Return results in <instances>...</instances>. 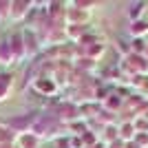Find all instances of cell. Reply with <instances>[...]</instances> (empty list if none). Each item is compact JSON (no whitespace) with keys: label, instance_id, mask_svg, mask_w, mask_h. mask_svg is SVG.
<instances>
[{"label":"cell","instance_id":"obj_4","mask_svg":"<svg viewBox=\"0 0 148 148\" xmlns=\"http://www.w3.org/2000/svg\"><path fill=\"white\" fill-rule=\"evenodd\" d=\"M29 7H31V2H11V7H9L11 20H22L29 13Z\"/></svg>","mask_w":148,"mask_h":148},{"label":"cell","instance_id":"obj_1","mask_svg":"<svg viewBox=\"0 0 148 148\" xmlns=\"http://www.w3.org/2000/svg\"><path fill=\"white\" fill-rule=\"evenodd\" d=\"M31 86H33V91L40 93V95H56L58 93V84H56L53 77H42V75H40V77L33 80Z\"/></svg>","mask_w":148,"mask_h":148},{"label":"cell","instance_id":"obj_17","mask_svg":"<svg viewBox=\"0 0 148 148\" xmlns=\"http://www.w3.org/2000/svg\"><path fill=\"white\" fill-rule=\"evenodd\" d=\"M0 18H2V16H0Z\"/></svg>","mask_w":148,"mask_h":148},{"label":"cell","instance_id":"obj_11","mask_svg":"<svg viewBox=\"0 0 148 148\" xmlns=\"http://www.w3.org/2000/svg\"><path fill=\"white\" fill-rule=\"evenodd\" d=\"M104 106H106V111H117L119 106H122V97L119 95H108V97H104Z\"/></svg>","mask_w":148,"mask_h":148},{"label":"cell","instance_id":"obj_16","mask_svg":"<svg viewBox=\"0 0 148 148\" xmlns=\"http://www.w3.org/2000/svg\"><path fill=\"white\" fill-rule=\"evenodd\" d=\"M91 148H106V144H104V142H97L95 146H91Z\"/></svg>","mask_w":148,"mask_h":148},{"label":"cell","instance_id":"obj_7","mask_svg":"<svg viewBox=\"0 0 148 148\" xmlns=\"http://www.w3.org/2000/svg\"><path fill=\"white\" fill-rule=\"evenodd\" d=\"M135 135H137V130H135V126H133V122H126V124H122V126H119V139H122L124 144L133 142V139H135Z\"/></svg>","mask_w":148,"mask_h":148},{"label":"cell","instance_id":"obj_3","mask_svg":"<svg viewBox=\"0 0 148 148\" xmlns=\"http://www.w3.org/2000/svg\"><path fill=\"white\" fill-rule=\"evenodd\" d=\"M22 40H25V51H27V56L33 58L38 51H40V42H38V38H36V31L25 29V31H22Z\"/></svg>","mask_w":148,"mask_h":148},{"label":"cell","instance_id":"obj_6","mask_svg":"<svg viewBox=\"0 0 148 148\" xmlns=\"http://www.w3.org/2000/svg\"><path fill=\"white\" fill-rule=\"evenodd\" d=\"M13 86V77L7 73H0V102H5L9 97V91Z\"/></svg>","mask_w":148,"mask_h":148},{"label":"cell","instance_id":"obj_13","mask_svg":"<svg viewBox=\"0 0 148 148\" xmlns=\"http://www.w3.org/2000/svg\"><path fill=\"white\" fill-rule=\"evenodd\" d=\"M102 51H104V44H99V42L86 44V58H88V60H93V58L102 56Z\"/></svg>","mask_w":148,"mask_h":148},{"label":"cell","instance_id":"obj_12","mask_svg":"<svg viewBox=\"0 0 148 148\" xmlns=\"http://www.w3.org/2000/svg\"><path fill=\"white\" fill-rule=\"evenodd\" d=\"M144 51H146V42H144V38H133V42H130V53H135V56H144Z\"/></svg>","mask_w":148,"mask_h":148},{"label":"cell","instance_id":"obj_8","mask_svg":"<svg viewBox=\"0 0 148 148\" xmlns=\"http://www.w3.org/2000/svg\"><path fill=\"white\" fill-rule=\"evenodd\" d=\"M0 64H13V58H11V44L9 40H0Z\"/></svg>","mask_w":148,"mask_h":148},{"label":"cell","instance_id":"obj_15","mask_svg":"<svg viewBox=\"0 0 148 148\" xmlns=\"http://www.w3.org/2000/svg\"><path fill=\"white\" fill-rule=\"evenodd\" d=\"M69 18H71V20H86L88 18V13L86 11H77V9H71V11H69Z\"/></svg>","mask_w":148,"mask_h":148},{"label":"cell","instance_id":"obj_9","mask_svg":"<svg viewBox=\"0 0 148 148\" xmlns=\"http://www.w3.org/2000/svg\"><path fill=\"white\" fill-rule=\"evenodd\" d=\"M144 9H146V2H133V5L128 7V18H130V22H137V20H142Z\"/></svg>","mask_w":148,"mask_h":148},{"label":"cell","instance_id":"obj_5","mask_svg":"<svg viewBox=\"0 0 148 148\" xmlns=\"http://www.w3.org/2000/svg\"><path fill=\"white\" fill-rule=\"evenodd\" d=\"M40 137H36L33 133H22L18 135V146L20 148H40Z\"/></svg>","mask_w":148,"mask_h":148},{"label":"cell","instance_id":"obj_14","mask_svg":"<svg viewBox=\"0 0 148 148\" xmlns=\"http://www.w3.org/2000/svg\"><path fill=\"white\" fill-rule=\"evenodd\" d=\"M82 33H84V25H71V29H69V38L82 40Z\"/></svg>","mask_w":148,"mask_h":148},{"label":"cell","instance_id":"obj_10","mask_svg":"<svg viewBox=\"0 0 148 148\" xmlns=\"http://www.w3.org/2000/svg\"><path fill=\"white\" fill-rule=\"evenodd\" d=\"M130 33H133V38H144L148 33V22H144V20L130 22Z\"/></svg>","mask_w":148,"mask_h":148},{"label":"cell","instance_id":"obj_2","mask_svg":"<svg viewBox=\"0 0 148 148\" xmlns=\"http://www.w3.org/2000/svg\"><path fill=\"white\" fill-rule=\"evenodd\" d=\"M25 56H27V51H25V40H22V33H13V36H11V58H13V64H16V62H20Z\"/></svg>","mask_w":148,"mask_h":148}]
</instances>
